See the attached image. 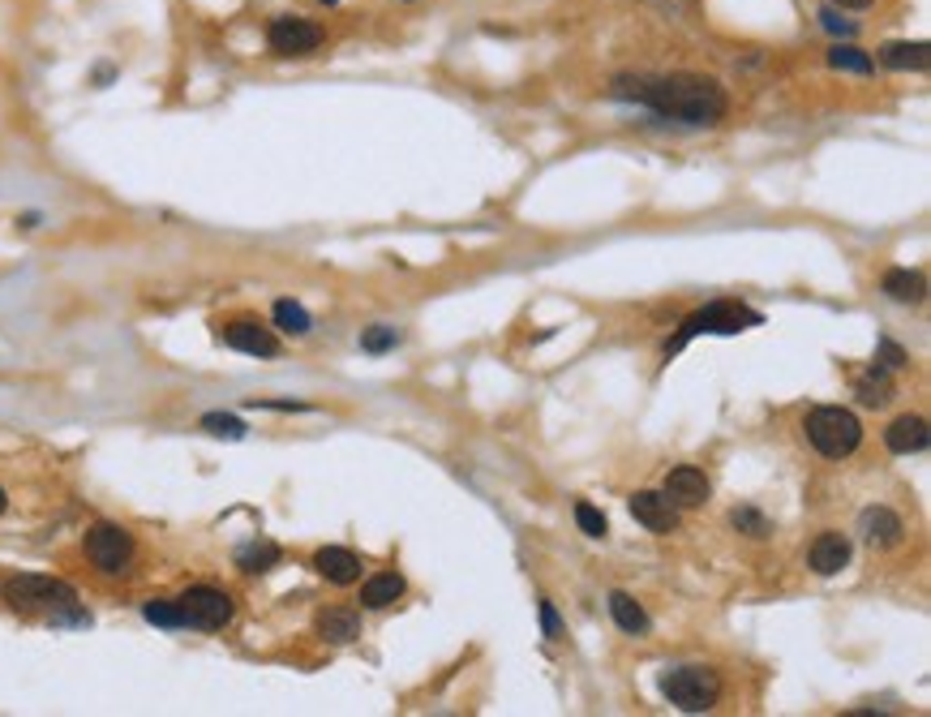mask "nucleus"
<instances>
[{
    "instance_id": "1",
    "label": "nucleus",
    "mask_w": 931,
    "mask_h": 717,
    "mask_svg": "<svg viewBox=\"0 0 931 717\" xmlns=\"http://www.w3.org/2000/svg\"><path fill=\"white\" fill-rule=\"evenodd\" d=\"M610 95L691 130H713L730 112L725 86L705 73H618L610 82Z\"/></svg>"
},
{
    "instance_id": "2",
    "label": "nucleus",
    "mask_w": 931,
    "mask_h": 717,
    "mask_svg": "<svg viewBox=\"0 0 931 717\" xmlns=\"http://www.w3.org/2000/svg\"><path fill=\"white\" fill-rule=\"evenodd\" d=\"M0 597H4V606L22 610V615H48L52 623H86L77 615L73 584L52 580V575H9L0 584Z\"/></svg>"
},
{
    "instance_id": "3",
    "label": "nucleus",
    "mask_w": 931,
    "mask_h": 717,
    "mask_svg": "<svg viewBox=\"0 0 931 717\" xmlns=\"http://www.w3.org/2000/svg\"><path fill=\"white\" fill-rule=\"evenodd\" d=\"M760 323H764L760 309H747V305H738V301H713V305L696 309L691 318H683L678 336L665 340V357L683 353L696 336H738V331H751V327H760Z\"/></svg>"
},
{
    "instance_id": "4",
    "label": "nucleus",
    "mask_w": 931,
    "mask_h": 717,
    "mask_svg": "<svg viewBox=\"0 0 931 717\" xmlns=\"http://www.w3.org/2000/svg\"><path fill=\"white\" fill-rule=\"evenodd\" d=\"M803 430H807V442H811L824 460H846V455L859 451V442H862V422L850 409H842V404H820V409H811Z\"/></svg>"
},
{
    "instance_id": "5",
    "label": "nucleus",
    "mask_w": 931,
    "mask_h": 717,
    "mask_svg": "<svg viewBox=\"0 0 931 717\" xmlns=\"http://www.w3.org/2000/svg\"><path fill=\"white\" fill-rule=\"evenodd\" d=\"M661 696L683 714H709L721 701V675L713 666H678L661 675Z\"/></svg>"
},
{
    "instance_id": "6",
    "label": "nucleus",
    "mask_w": 931,
    "mask_h": 717,
    "mask_svg": "<svg viewBox=\"0 0 931 717\" xmlns=\"http://www.w3.org/2000/svg\"><path fill=\"white\" fill-rule=\"evenodd\" d=\"M90 568L103 575H121L130 563H134V533L121 528V524H90L86 528V542H82Z\"/></svg>"
},
{
    "instance_id": "7",
    "label": "nucleus",
    "mask_w": 931,
    "mask_h": 717,
    "mask_svg": "<svg viewBox=\"0 0 931 717\" xmlns=\"http://www.w3.org/2000/svg\"><path fill=\"white\" fill-rule=\"evenodd\" d=\"M176 601H181L185 628H194V632H223L232 623V615H236V601L223 588H211V584H194Z\"/></svg>"
},
{
    "instance_id": "8",
    "label": "nucleus",
    "mask_w": 931,
    "mask_h": 717,
    "mask_svg": "<svg viewBox=\"0 0 931 717\" xmlns=\"http://www.w3.org/2000/svg\"><path fill=\"white\" fill-rule=\"evenodd\" d=\"M322 39H327V31L318 26V22H309V17H271V26H267V48L275 52V57H314L318 48H322Z\"/></svg>"
},
{
    "instance_id": "9",
    "label": "nucleus",
    "mask_w": 931,
    "mask_h": 717,
    "mask_svg": "<svg viewBox=\"0 0 931 717\" xmlns=\"http://www.w3.org/2000/svg\"><path fill=\"white\" fill-rule=\"evenodd\" d=\"M219 340H223L228 349H236V353H249V357H280V340H275L262 323H254V318L223 323Z\"/></svg>"
},
{
    "instance_id": "10",
    "label": "nucleus",
    "mask_w": 931,
    "mask_h": 717,
    "mask_svg": "<svg viewBox=\"0 0 931 717\" xmlns=\"http://www.w3.org/2000/svg\"><path fill=\"white\" fill-rule=\"evenodd\" d=\"M661 495L674 502V507H705L709 495H713V486H709L705 469H696V464H678V469H670V477H665V490H661Z\"/></svg>"
},
{
    "instance_id": "11",
    "label": "nucleus",
    "mask_w": 931,
    "mask_h": 717,
    "mask_svg": "<svg viewBox=\"0 0 931 717\" xmlns=\"http://www.w3.org/2000/svg\"><path fill=\"white\" fill-rule=\"evenodd\" d=\"M859 537L871 550H893V546L906 537V524H902V515L889 511V507H867L859 515Z\"/></svg>"
},
{
    "instance_id": "12",
    "label": "nucleus",
    "mask_w": 931,
    "mask_h": 717,
    "mask_svg": "<svg viewBox=\"0 0 931 717\" xmlns=\"http://www.w3.org/2000/svg\"><path fill=\"white\" fill-rule=\"evenodd\" d=\"M627 507H632V515L645 524L648 533H661V537H665V533L678 528V507L665 499V495H657V490H636Z\"/></svg>"
},
{
    "instance_id": "13",
    "label": "nucleus",
    "mask_w": 931,
    "mask_h": 717,
    "mask_svg": "<svg viewBox=\"0 0 931 717\" xmlns=\"http://www.w3.org/2000/svg\"><path fill=\"white\" fill-rule=\"evenodd\" d=\"M850 555H855V546H850L846 533H820V537L811 542L807 563H811V572L816 575H837L850 563Z\"/></svg>"
},
{
    "instance_id": "14",
    "label": "nucleus",
    "mask_w": 931,
    "mask_h": 717,
    "mask_svg": "<svg viewBox=\"0 0 931 717\" xmlns=\"http://www.w3.org/2000/svg\"><path fill=\"white\" fill-rule=\"evenodd\" d=\"M314 572L322 575V580H331V584H357L360 559L353 550H344V546H322L314 555Z\"/></svg>"
},
{
    "instance_id": "15",
    "label": "nucleus",
    "mask_w": 931,
    "mask_h": 717,
    "mask_svg": "<svg viewBox=\"0 0 931 717\" xmlns=\"http://www.w3.org/2000/svg\"><path fill=\"white\" fill-rule=\"evenodd\" d=\"M931 434H928V422L923 417H897L889 430H884V447L893 451V455H919V451H928Z\"/></svg>"
},
{
    "instance_id": "16",
    "label": "nucleus",
    "mask_w": 931,
    "mask_h": 717,
    "mask_svg": "<svg viewBox=\"0 0 931 717\" xmlns=\"http://www.w3.org/2000/svg\"><path fill=\"white\" fill-rule=\"evenodd\" d=\"M318 636H322L327 645H353V641H360V615L357 610H348V606L322 610V615H318Z\"/></svg>"
},
{
    "instance_id": "17",
    "label": "nucleus",
    "mask_w": 931,
    "mask_h": 717,
    "mask_svg": "<svg viewBox=\"0 0 931 717\" xmlns=\"http://www.w3.org/2000/svg\"><path fill=\"white\" fill-rule=\"evenodd\" d=\"M404 593H408L404 575H400V572H378V575H369V580L360 584V606H365V610H387V606H395Z\"/></svg>"
},
{
    "instance_id": "18",
    "label": "nucleus",
    "mask_w": 931,
    "mask_h": 717,
    "mask_svg": "<svg viewBox=\"0 0 931 717\" xmlns=\"http://www.w3.org/2000/svg\"><path fill=\"white\" fill-rule=\"evenodd\" d=\"M928 61H931V48L923 44V39H915V44H884L880 48V65L884 70H897V73H923L928 70Z\"/></svg>"
},
{
    "instance_id": "19",
    "label": "nucleus",
    "mask_w": 931,
    "mask_h": 717,
    "mask_svg": "<svg viewBox=\"0 0 931 717\" xmlns=\"http://www.w3.org/2000/svg\"><path fill=\"white\" fill-rule=\"evenodd\" d=\"M880 292H884V296H893V301H902V305H919V301L928 296V280H923V271L893 267V271H884Z\"/></svg>"
},
{
    "instance_id": "20",
    "label": "nucleus",
    "mask_w": 931,
    "mask_h": 717,
    "mask_svg": "<svg viewBox=\"0 0 931 717\" xmlns=\"http://www.w3.org/2000/svg\"><path fill=\"white\" fill-rule=\"evenodd\" d=\"M855 396H859L862 409H884V404H893L897 387H893V378H889L884 365H871L862 378H855Z\"/></svg>"
},
{
    "instance_id": "21",
    "label": "nucleus",
    "mask_w": 931,
    "mask_h": 717,
    "mask_svg": "<svg viewBox=\"0 0 931 717\" xmlns=\"http://www.w3.org/2000/svg\"><path fill=\"white\" fill-rule=\"evenodd\" d=\"M610 615H614V623L627 632V636H648L652 632V619H648V610L632 597V593H610Z\"/></svg>"
},
{
    "instance_id": "22",
    "label": "nucleus",
    "mask_w": 931,
    "mask_h": 717,
    "mask_svg": "<svg viewBox=\"0 0 931 717\" xmlns=\"http://www.w3.org/2000/svg\"><path fill=\"white\" fill-rule=\"evenodd\" d=\"M280 559H284V550H280L275 542H249V546L236 550V568L245 575L271 572V568H280Z\"/></svg>"
},
{
    "instance_id": "23",
    "label": "nucleus",
    "mask_w": 931,
    "mask_h": 717,
    "mask_svg": "<svg viewBox=\"0 0 931 717\" xmlns=\"http://www.w3.org/2000/svg\"><path fill=\"white\" fill-rule=\"evenodd\" d=\"M829 70L867 77V73H875V61H871L862 48H855V44H833V48H829Z\"/></svg>"
},
{
    "instance_id": "24",
    "label": "nucleus",
    "mask_w": 931,
    "mask_h": 717,
    "mask_svg": "<svg viewBox=\"0 0 931 717\" xmlns=\"http://www.w3.org/2000/svg\"><path fill=\"white\" fill-rule=\"evenodd\" d=\"M275 327L284 331V336H309V327H314V318H309V309L301 305V301H275Z\"/></svg>"
},
{
    "instance_id": "25",
    "label": "nucleus",
    "mask_w": 931,
    "mask_h": 717,
    "mask_svg": "<svg viewBox=\"0 0 931 717\" xmlns=\"http://www.w3.org/2000/svg\"><path fill=\"white\" fill-rule=\"evenodd\" d=\"M143 619L146 623H155V628H168V632L185 628V615H181V601H176V597H150L143 606Z\"/></svg>"
},
{
    "instance_id": "26",
    "label": "nucleus",
    "mask_w": 931,
    "mask_h": 717,
    "mask_svg": "<svg viewBox=\"0 0 931 717\" xmlns=\"http://www.w3.org/2000/svg\"><path fill=\"white\" fill-rule=\"evenodd\" d=\"M730 524H734L743 537H751V542H764V537L773 533L769 515H764V511H756V507H734V511H730Z\"/></svg>"
},
{
    "instance_id": "27",
    "label": "nucleus",
    "mask_w": 931,
    "mask_h": 717,
    "mask_svg": "<svg viewBox=\"0 0 931 717\" xmlns=\"http://www.w3.org/2000/svg\"><path fill=\"white\" fill-rule=\"evenodd\" d=\"M198 426L211 434V438H228V442H236V438H245V434H249V426H245L241 417H232V413H207Z\"/></svg>"
},
{
    "instance_id": "28",
    "label": "nucleus",
    "mask_w": 931,
    "mask_h": 717,
    "mask_svg": "<svg viewBox=\"0 0 931 717\" xmlns=\"http://www.w3.org/2000/svg\"><path fill=\"white\" fill-rule=\"evenodd\" d=\"M395 344H400V331H395V327H382V323L369 327V331L360 336V353H369V357H382V353H391Z\"/></svg>"
},
{
    "instance_id": "29",
    "label": "nucleus",
    "mask_w": 931,
    "mask_h": 717,
    "mask_svg": "<svg viewBox=\"0 0 931 717\" xmlns=\"http://www.w3.org/2000/svg\"><path fill=\"white\" fill-rule=\"evenodd\" d=\"M575 524H579L588 537H605V533H610V520H605L592 502H575Z\"/></svg>"
},
{
    "instance_id": "30",
    "label": "nucleus",
    "mask_w": 931,
    "mask_h": 717,
    "mask_svg": "<svg viewBox=\"0 0 931 717\" xmlns=\"http://www.w3.org/2000/svg\"><path fill=\"white\" fill-rule=\"evenodd\" d=\"M820 26H824L829 35H846V39L859 31V26H855V22H846V17H842L833 4H824V9H820Z\"/></svg>"
},
{
    "instance_id": "31",
    "label": "nucleus",
    "mask_w": 931,
    "mask_h": 717,
    "mask_svg": "<svg viewBox=\"0 0 931 717\" xmlns=\"http://www.w3.org/2000/svg\"><path fill=\"white\" fill-rule=\"evenodd\" d=\"M537 610H541V632H546V641H559V636H563V619H559L554 601H541Z\"/></svg>"
},
{
    "instance_id": "32",
    "label": "nucleus",
    "mask_w": 931,
    "mask_h": 717,
    "mask_svg": "<svg viewBox=\"0 0 931 717\" xmlns=\"http://www.w3.org/2000/svg\"><path fill=\"white\" fill-rule=\"evenodd\" d=\"M906 349H902V344H893V340H880V365H884V369H902V365H906Z\"/></svg>"
},
{
    "instance_id": "33",
    "label": "nucleus",
    "mask_w": 931,
    "mask_h": 717,
    "mask_svg": "<svg viewBox=\"0 0 931 717\" xmlns=\"http://www.w3.org/2000/svg\"><path fill=\"white\" fill-rule=\"evenodd\" d=\"M249 409H267V413H309V404H296V400H254Z\"/></svg>"
},
{
    "instance_id": "34",
    "label": "nucleus",
    "mask_w": 931,
    "mask_h": 717,
    "mask_svg": "<svg viewBox=\"0 0 931 717\" xmlns=\"http://www.w3.org/2000/svg\"><path fill=\"white\" fill-rule=\"evenodd\" d=\"M117 77V70L112 65H103V70H95V82H112Z\"/></svg>"
},
{
    "instance_id": "35",
    "label": "nucleus",
    "mask_w": 931,
    "mask_h": 717,
    "mask_svg": "<svg viewBox=\"0 0 931 717\" xmlns=\"http://www.w3.org/2000/svg\"><path fill=\"white\" fill-rule=\"evenodd\" d=\"M833 4H842V9H867L871 0H833Z\"/></svg>"
},
{
    "instance_id": "36",
    "label": "nucleus",
    "mask_w": 931,
    "mask_h": 717,
    "mask_svg": "<svg viewBox=\"0 0 931 717\" xmlns=\"http://www.w3.org/2000/svg\"><path fill=\"white\" fill-rule=\"evenodd\" d=\"M9 511V495H4V486H0V515Z\"/></svg>"
},
{
    "instance_id": "37",
    "label": "nucleus",
    "mask_w": 931,
    "mask_h": 717,
    "mask_svg": "<svg viewBox=\"0 0 931 717\" xmlns=\"http://www.w3.org/2000/svg\"><path fill=\"white\" fill-rule=\"evenodd\" d=\"M322 4H335V0H322Z\"/></svg>"
}]
</instances>
